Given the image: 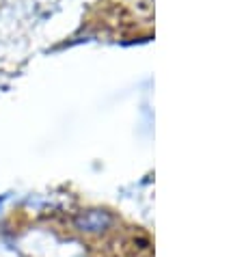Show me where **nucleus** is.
I'll list each match as a JSON object with an SVG mask.
<instances>
[{"instance_id":"1","label":"nucleus","mask_w":244,"mask_h":257,"mask_svg":"<svg viewBox=\"0 0 244 257\" xmlns=\"http://www.w3.org/2000/svg\"><path fill=\"white\" fill-rule=\"evenodd\" d=\"M74 223H76L78 231L95 235V233H102V231L108 229V227L114 223V218H112V214L106 212V210H84V212L78 214Z\"/></svg>"}]
</instances>
